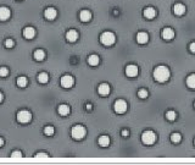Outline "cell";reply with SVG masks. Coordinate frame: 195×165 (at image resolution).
<instances>
[{
	"label": "cell",
	"mask_w": 195,
	"mask_h": 165,
	"mask_svg": "<svg viewBox=\"0 0 195 165\" xmlns=\"http://www.w3.org/2000/svg\"><path fill=\"white\" fill-rule=\"evenodd\" d=\"M171 77V71L167 66L165 65H160L157 68H155L154 70V78L160 82V83H164L166 81H168V78Z\"/></svg>",
	"instance_id": "1"
},
{
	"label": "cell",
	"mask_w": 195,
	"mask_h": 165,
	"mask_svg": "<svg viewBox=\"0 0 195 165\" xmlns=\"http://www.w3.org/2000/svg\"><path fill=\"white\" fill-rule=\"evenodd\" d=\"M100 42H101V44H104V45H106V47H110V45L115 44V42H116V36L113 35L112 32L106 31V32H104L103 35L100 36Z\"/></svg>",
	"instance_id": "2"
},
{
	"label": "cell",
	"mask_w": 195,
	"mask_h": 165,
	"mask_svg": "<svg viewBox=\"0 0 195 165\" xmlns=\"http://www.w3.org/2000/svg\"><path fill=\"white\" fill-rule=\"evenodd\" d=\"M156 141V135H155V132L154 131H144L143 132V135H142V142L144 144H154Z\"/></svg>",
	"instance_id": "3"
},
{
	"label": "cell",
	"mask_w": 195,
	"mask_h": 165,
	"mask_svg": "<svg viewBox=\"0 0 195 165\" xmlns=\"http://www.w3.org/2000/svg\"><path fill=\"white\" fill-rule=\"evenodd\" d=\"M85 128L82 126V125H76V126H73L72 127V131H71V135H72V137L75 138V140H82V138H84V136H85Z\"/></svg>",
	"instance_id": "4"
},
{
	"label": "cell",
	"mask_w": 195,
	"mask_h": 165,
	"mask_svg": "<svg viewBox=\"0 0 195 165\" xmlns=\"http://www.w3.org/2000/svg\"><path fill=\"white\" fill-rule=\"evenodd\" d=\"M32 120V114L27 110H20L17 113V121L21 124H27Z\"/></svg>",
	"instance_id": "5"
},
{
	"label": "cell",
	"mask_w": 195,
	"mask_h": 165,
	"mask_svg": "<svg viewBox=\"0 0 195 165\" xmlns=\"http://www.w3.org/2000/svg\"><path fill=\"white\" fill-rule=\"evenodd\" d=\"M113 109L117 114H124L127 111V103L123 101V99H118V101L115 102Z\"/></svg>",
	"instance_id": "6"
},
{
	"label": "cell",
	"mask_w": 195,
	"mask_h": 165,
	"mask_svg": "<svg viewBox=\"0 0 195 165\" xmlns=\"http://www.w3.org/2000/svg\"><path fill=\"white\" fill-rule=\"evenodd\" d=\"M60 83H61V86H62L63 88H71V87L75 84V80H73V77L70 76V75H65V76L61 77Z\"/></svg>",
	"instance_id": "7"
},
{
	"label": "cell",
	"mask_w": 195,
	"mask_h": 165,
	"mask_svg": "<svg viewBox=\"0 0 195 165\" xmlns=\"http://www.w3.org/2000/svg\"><path fill=\"white\" fill-rule=\"evenodd\" d=\"M138 72H139V70H138V66L137 65H133V64L127 65V68H126V75L128 77H136L138 75Z\"/></svg>",
	"instance_id": "8"
},
{
	"label": "cell",
	"mask_w": 195,
	"mask_h": 165,
	"mask_svg": "<svg viewBox=\"0 0 195 165\" xmlns=\"http://www.w3.org/2000/svg\"><path fill=\"white\" fill-rule=\"evenodd\" d=\"M161 36H162V38H164L165 41H171L174 37V31L172 28H170V27H166V28L162 29Z\"/></svg>",
	"instance_id": "9"
},
{
	"label": "cell",
	"mask_w": 195,
	"mask_h": 165,
	"mask_svg": "<svg viewBox=\"0 0 195 165\" xmlns=\"http://www.w3.org/2000/svg\"><path fill=\"white\" fill-rule=\"evenodd\" d=\"M11 16V11L6 6H0V21H6Z\"/></svg>",
	"instance_id": "10"
},
{
	"label": "cell",
	"mask_w": 195,
	"mask_h": 165,
	"mask_svg": "<svg viewBox=\"0 0 195 165\" xmlns=\"http://www.w3.org/2000/svg\"><path fill=\"white\" fill-rule=\"evenodd\" d=\"M36 36V29L33 27H26L23 29V37L26 39H32V38H34Z\"/></svg>",
	"instance_id": "11"
},
{
	"label": "cell",
	"mask_w": 195,
	"mask_h": 165,
	"mask_svg": "<svg viewBox=\"0 0 195 165\" xmlns=\"http://www.w3.org/2000/svg\"><path fill=\"white\" fill-rule=\"evenodd\" d=\"M57 15V11L55 8H48L45 11H44V17L46 20H54Z\"/></svg>",
	"instance_id": "12"
},
{
	"label": "cell",
	"mask_w": 195,
	"mask_h": 165,
	"mask_svg": "<svg viewBox=\"0 0 195 165\" xmlns=\"http://www.w3.org/2000/svg\"><path fill=\"white\" fill-rule=\"evenodd\" d=\"M66 39H67L69 42H71V43L76 42V41L78 39V32L75 31V29H70V31L66 33Z\"/></svg>",
	"instance_id": "13"
},
{
	"label": "cell",
	"mask_w": 195,
	"mask_h": 165,
	"mask_svg": "<svg viewBox=\"0 0 195 165\" xmlns=\"http://www.w3.org/2000/svg\"><path fill=\"white\" fill-rule=\"evenodd\" d=\"M148 41H149V36L146 32H139L137 35V42L139 44H146Z\"/></svg>",
	"instance_id": "14"
},
{
	"label": "cell",
	"mask_w": 195,
	"mask_h": 165,
	"mask_svg": "<svg viewBox=\"0 0 195 165\" xmlns=\"http://www.w3.org/2000/svg\"><path fill=\"white\" fill-rule=\"evenodd\" d=\"M143 15H144V17H146V18L151 20V18H154V17L156 16V10H155L154 8H151V6L145 8V9H144V11H143Z\"/></svg>",
	"instance_id": "15"
},
{
	"label": "cell",
	"mask_w": 195,
	"mask_h": 165,
	"mask_svg": "<svg viewBox=\"0 0 195 165\" xmlns=\"http://www.w3.org/2000/svg\"><path fill=\"white\" fill-rule=\"evenodd\" d=\"M110 86L107 83H101L99 87H98V92H99L100 95H107L110 93Z\"/></svg>",
	"instance_id": "16"
},
{
	"label": "cell",
	"mask_w": 195,
	"mask_h": 165,
	"mask_svg": "<svg viewBox=\"0 0 195 165\" xmlns=\"http://www.w3.org/2000/svg\"><path fill=\"white\" fill-rule=\"evenodd\" d=\"M79 18L82 22H89L91 20V12L89 10H82L79 14Z\"/></svg>",
	"instance_id": "17"
},
{
	"label": "cell",
	"mask_w": 195,
	"mask_h": 165,
	"mask_svg": "<svg viewBox=\"0 0 195 165\" xmlns=\"http://www.w3.org/2000/svg\"><path fill=\"white\" fill-rule=\"evenodd\" d=\"M173 12H174V15H177V16H182V15L185 12V6H184L183 4H181V3H178V4H176V5L173 6Z\"/></svg>",
	"instance_id": "18"
},
{
	"label": "cell",
	"mask_w": 195,
	"mask_h": 165,
	"mask_svg": "<svg viewBox=\"0 0 195 165\" xmlns=\"http://www.w3.org/2000/svg\"><path fill=\"white\" fill-rule=\"evenodd\" d=\"M57 111H59V114H60V115L66 116V115H69V114H70V107H69V105H66V104H61V105L57 108Z\"/></svg>",
	"instance_id": "19"
},
{
	"label": "cell",
	"mask_w": 195,
	"mask_h": 165,
	"mask_svg": "<svg viewBox=\"0 0 195 165\" xmlns=\"http://www.w3.org/2000/svg\"><path fill=\"white\" fill-rule=\"evenodd\" d=\"M99 62H100V59H99V56L95 55V54H91V55L88 58V64H89L90 66H96Z\"/></svg>",
	"instance_id": "20"
},
{
	"label": "cell",
	"mask_w": 195,
	"mask_h": 165,
	"mask_svg": "<svg viewBox=\"0 0 195 165\" xmlns=\"http://www.w3.org/2000/svg\"><path fill=\"white\" fill-rule=\"evenodd\" d=\"M33 56H34V59H36L37 61H43L44 58H45V53H44V50H42V49H37V50L34 51Z\"/></svg>",
	"instance_id": "21"
},
{
	"label": "cell",
	"mask_w": 195,
	"mask_h": 165,
	"mask_svg": "<svg viewBox=\"0 0 195 165\" xmlns=\"http://www.w3.org/2000/svg\"><path fill=\"white\" fill-rule=\"evenodd\" d=\"M187 86L191 89H195V74H191L187 77Z\"/></svg>",
	"instance_id": "22"
},
{
	"label": "cell",
	"mask_w": 195,
	"mask_h": 165,
	"mask_svg": "<svg viewBox=\"0 0 195 165\" xmlns=\"http://www.w3.org/2000/svg\"><path fill=\"white\" fill-rule=\"evenodd\" d=\"M98 143H99L101 147H107L110 144V138L107 136H101V137H99V141H98Z\"/></svg>",
	"instance_id": "23"
},
{
	"label": "cell",
	"mask_w": 195,
	"mask_h": 165,
	"mask_svg": "<svg viewBox=\"0 0 195 165\" xmlns=\"http://www.w3.org/2000/svg\"><path fill=\"white\" fill-rule=\"evenodd\" d=\"M38 81L39 83H46L49 81V75L46 72H42L38 75Z\"/></svg>",
	"instance_id": "24"
},
{
	"label": "cell",
	"mask_w": 195,
	"mask_h": 165,
	"mask_svg": "<svg viewBox=\"0 0 195 165\" xmlns=\"http://www.w3.org/2000/svg\"><path fill=\"white\" fill-rule=\"evenodd\" d=\"M27 78L24 77V76H21V77H18L17 78V86L18 87H21V88H23V87H26L27 86Z\"/></svg>",
	"instance_id": "25"
},
{
	"label": "cell",
	"mask_w": 195,
	"mask_h": 165,
	"mask_svg": "<svg viewBox=\"0 0 195 165\" xmlns=\"http://www.w3.org/2000/svg\"><path fill=\"white\" fill-rule=\"evenodd\" d=\"M166 117H167V120H170V121H174L176 117H177V114H176L173 110H168V111L166 113Z\"/></svg>",
	"instance_id": "26"
},
{
	"label": "cell",
	"mask_w": 195,
	"mask_h": 165,
	"mask_svg": "<svg viewBox=\"0 0 195 165\" xmlns=\"http://www.w3.org/2000/svg\"><path fill=\"white\" fill-rule=\"evenodd\" d=\"M171 141H172L173 143H179V142L182 141L181 134H172V135H171Z\"/></svg>",
	"instance_id": "27"
},
{
	"label": "cell",
	"mask_w": 195,
	"mask_h": 165,
	"mask_svg": "<svg viewBox=\"0 0 195 165\" xmlns=\"http://www.w3.org/2000/svg\"><path fill=\"white\" fill-rule=\"evenodd\" d=\"M54 132H55V130H54L53 126H45V128H44V134H45L46 136H53Z\"/></svg>",
	"instance_id": "28"
},
{
	"label": "cell",
	"mask_w": 195,
	"mask_h": 165,
	"mask_svg": "<svg viewBox=\"0 0 195 165\" xmlns=\"http://www.w3.org/2000/svg\"><path fill=\"white\" fill-rule=\"evenodd\" d=\"M148 91L146 89H139L138 91V95H139V98H142V99H145L146 97H148Z\"/></svg>",
	"instance_id": "29"
},
{
	"label": "cell",
	"mask_w": 195,
	"mask_h": 165,
	"mask_svg": "<svg viewBox=\"0 0 195 165\" xmlns=\"http://www.w3.org/2000/svg\"><path fill=\"white\" fill-rule=\"evenodd\" d=\"M8 74H9V69L8 68H0V76L5 77V76H8Z\"/></svg>",
	"instance_id": "30"
},
{
	"label": "cell",
	"mask_w": 195,
	"mask_h": 165,
	"mask_svg": "<svg viewBox=\"0 0 195 165\" xmlns=\"http://www.w3.org/2000/svg\"><path fill=\"white\" fill-rule=\"evenodd\" d=\"M14 45H15V42H14L12 39H10V38H9V39H6V42H5V47H6V48L11 49Z\"/></svg>",
	"instance_id": "31"
},
{
	"label": "cell",
	"mask_w": 195,
	"mask_h": 165,
	"mask_svg": "<svg viewBox=\"0 0 195 165\" xmlns=\"http://www.w3.org/2000/svg\"><path fill=\"white\" fill-rule=\"evenodd\" d=\"M11 157H12V158H21V157H22V153L18 152V150H15V152L11 153Z\"/></svg>",
	"instance_id": "32"
},
{
	"label": "cell",
	"mask_w": 195,
	"mask_h": 165,
	"mask_svg": "<svg viewBox=\"0 0 195 165\" xmlns=\"http://www.w3.org/2000/svg\"><path fill=\"white\" fill-rule=\"evenodd\" d=\"M36 157H37V158H46V157H49V155H48L46 153H37Z\"/></svg>",
	"instance_id": "33"
},
{
	"label": "cell",
	"mask_w": 195,
	"mask_h": 165,
	"mask_svg": "<svg viewBox=\"0 0 195 165\" xmlns=\"http://www.w3.org/2000/svg\"><path fill=\"white\" fill-rule=\"evenodd\" d=\"M189 50H190L191 53H195V42L190 43V45H189Z\"/></svg>",
	"instance_id": "34"
},
{
	"label": "cell",
	"mask_w": 195,
	"mask_h": 165,
	"mask_svg": "<svg viewBox=\"0 0 195 165\" xmlns=\"http://www.w3.org/2000/svg\"><path fill=\"white\" fill-rule=\"evenodd\" d=\"M122 136H123V137H128V136H129V131H128V130H123V131H122Z\"/></svg>",
	"instance_id": "35"
},
{
	"label": "cell",
	"mask_w": 195,
	"mask_h": 165,
	"mask_svg": "<svg viewBox=\"0 0 195 165\" xmlns=\"http://www.w3.org/2000/svg\"><path fill=\"white\" fill-rule=\"evenodd\" d=\"M3 144H4V140L0 137V147H3Z\"/></svg>",
	"instance_id": "36"
},
{
	"label": "cell",
	"mask_w": 195,
	"mask_h": 165,
	"mask_svg": "<svg viewBox=\"0 0 195 165\" xmlns=\"http://www.w3.org/2000/svg\"><path fill=\"white\" fill-rule=\"evenodd\" d=\"M85 108H87V110H90V109H91V104H87Z\"/></svg>",
	"instance_id": "37"
},
{
	"label": "cell",
	"mask_w": 195,
	"mask_h": 165,
	"mask_svg": "<svg viewBox=\"0 0 195 165\" xmlns=\"http://www.w3.org/2000/svg\"><path fill=\"white\" fill-rule=\"evenodd\" d=\"M3 98H4V97H3V93H0V103L3 102Z\"/></svg>",
	"instance_id": "38"
},
{
	"label": "cell",
	"mask_w": 195,
	"mask_h": 165,
	"mask_svg": "<svg viewBox=\"0 0 195 165\" xmlns=\"http://www.w3.org/2000/svg\"><path fill=\"white\" fill-rule=\"evenodd\" d=\"M194 107H195V103H194Z\"/></svg>",
	"instance_id": "39"
}]
</instances>
